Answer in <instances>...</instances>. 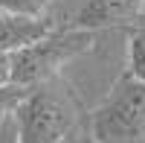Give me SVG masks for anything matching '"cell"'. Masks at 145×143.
Segmentation results:
<instances>
[{
  "mask_svg": "<svg viewBox=\"0 0 145 143\" xmlns=\"http://www.w3.org/2000/svg\"><path fill=\"white\" fill-rule=\"evenodd\" d=\"M20 143H72L87 132V114L61 76L29 88L15 108Z\"/></svg>",
  "mask_w": 145,
  "mask_h": 143,
  "instance_id": "1",
  "label": "cell"
},
{
  "mask_svg": "<svg viewBox=\"0 0 145 143\" xmlns=\"http://www.w3.org/2000/svg\"><path fill=\"white\" fill-rule=\"evenodd\" d=\"M87 134L93 143H145V82L125 70L87 114Z\"/></svg>",
  "mask_w": 145,
  "mask_h": 143,
  "instance_id": "2",
  "label": "cell"
},
{
  "mask_svg": "<svg viewBox=\"0 0 145 143\" xmlns=\"http://www.w3.org/2000/svg\"><path fill=\"white\" fill-rule=\"evenodd\" d=\"M96 35L99 32L55 26L44 38L12 50V82L23 88H35L41 82L61 76V67L67 62L90 53L96 47Z\"/></svg>",
  "mask_w": 145,
  "mask_h": 143,
  "instance_id": "3",
  "label": "cell"
},
{
  "mask_svg": "<svg viewBox=\"0 0 145 143\" xmlns=\"http://www.w3.org/2000/svg\"><path fill=\"white\" fill-rule=\"evenodd\" d=\"M142 12H145L142 0H84L64 26L87 29V32L128 29Z\"/></svg>",
  "mask_w": 145,
  "mask_h": 143,
  "instance_id": "4",
  "label": "cell"
},
{
  "mask_svg": "<svg viewBox=\"0 0 145 143\" xmlns=\"http://www.w3.org/2000/svg\"><path fill=\"white\" fill-rule=\"evenodd\" d=\"M55 23L41 15V18H26V15H12V12H0V50H18L32 41L44 38L46 32H52Z\"/></svg>",
  "mask_w": 145,
  "mask_h": 143,
  "instance_id": "5",
  "label": "cell"
},
{
  "mask_svg": "<svg viewBox=\"0 0 145 143\" xmlns=\"http://www.w3.org/2000/svg\"><path fill=\"white\" fill-rule=\"evenodd\" d=\"M128 73L145 82V12L128 26Z\"/></svg>",
  "mask_w": 145,
  "mask_h": 143,
  "instance_id": "6",
  "label": "cell"
},
{
  "mask_svg": "<svg viewBox=\"0 0 145 143\" xmlns=\"http://www.w3.org/2000/svg\"><path fill=\"white\" fill-rule=\"evenodd\" d=\"M52 0H0V12H12V15H26V18H41L46 15Z\"/></svg>",
  "mask_w": 145,
  "mask_h": 143,
  "instance_id": "7",
  "label": "cell"
},
{
  "mask_svg": "<svg viewBox=\"0 0 145 143\" xmlns=\"http://www.w3.org/2000/svg\"><path fill=\"white\" fill-rule=\"evenodd\" d=\"M29 93V88H23V85H0V123L6 120L9 114H15V108L20 105V99Z\"/></svg>",
  "mask_w": 145,
  "mask_h": 143,
  "instance_id": "8",
  "label": "cell"
},
{
  "mask_svg": "<svg viewBox=\"0 0 145 143\" xmlns=\"http://www.w3.org/2000/svg\"><path fill=\"white\" fill-rule=\"evenodd\" d=\"M0 143H20L18 137V123H15V114H9L3 123H0Z\"/></svg>",
  "mask_w": 145,
  "mask_h": 143,
  "instance_id": "9",
  "label": "cell"
},
{
  "mask_svg": "<svg viewBox=\"0 0 145 143\" xmlns=\"http://www.w3.org/2000/svg\"><path fill=\"white\" fill-rule=\"evenodd\" d=\"M0 85H12V53L0 50Z\"/></svg>",
  "mask_w": 145,
  "mask_h": 143,
  "instance_id": "10",
  "label": "cell"
},
{
  "mask_svg": "<svg viewBox=\"0 0 145 143\" xmlns=\"http://www.w3.org/2000/svg\"><path fill=\"white\" fill-rule=\"evenodd\" d=\"M142 6H145V0H142Z\"/></svg>",
  "mask_w": 145,
  "mask_h": 143,
  "instance_id": "11",
  "label": "cell"
}]
</instances>
